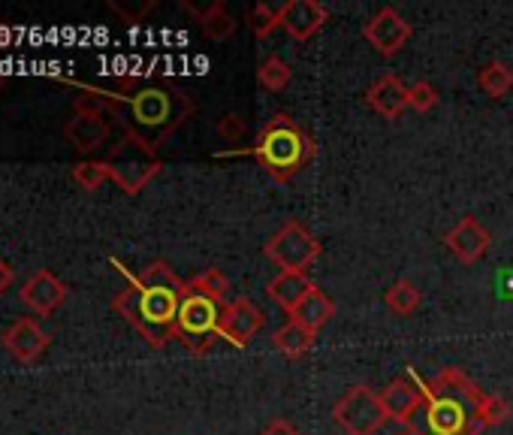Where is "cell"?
Segmentation results:
<instances>
[{
  "label": "cell",
  "mask_w": 513,
  "mask_h": 435,
  "mask_svg": "<svg viewBox=\"0 0 513 435\" xmlns=\"http://www.w3.org/2000/svg\"><path fill=\"white\" fill-rule=\"evenodd\" d=\"M73 179L85 191H97L109 179V167H106V161H79V164H73Z\"/></svg>",
  "instance_id": "4316f807"
},
{
  "label": "cell",
  "mask_w": 513,
  "mask_h": 435,
  "mask_svg": "<svg viewBox=\"0 0 513 435\" xmlns=\"http://www.w3.org/2000/svg\"><path fill=\"white\" fill-rule=\"evenodd\" d=\"M227 155H251L275 182H287L293 179L299 170H305L314 158V142L311 136L287 115L278 112L269 118V124L260 130V139L251 149H236V152H224Z\"/></svg>",
  "instance_id": "7a4b0ae2"
},
{
  "label": "cell",
  "mask_w": 513,
  "mask_h": 435,
  "mask_svg": "<svg viewBox=\"0 0 513 435\" xmlns=\"http://www.w3.org/2000/svg\"><path fill=\"white\" fill-rule=\"evenodd\" d=\"M408 106L414 112H432L438 106V91L432 82H414L408 88Z\"/></svg>",
  "instance_id": "f1b7e54d"
},
{
  "label": "cell",
  "mask_w": 513,
  "mask_h": 435,
  "mask_svg": "<svg viewBox=\"0 0 513 435\" xmlns=\"http://www.w3.org/2000/svg\"><path fill=\"white\" fill-rule=\"evenodd\" d=\"M215 130H218V136H221V139H227V142H239V139L245 136V121H242L239 115H233V112H230V115H224V118L218 121V127H215Z\"/></svg>",
  "instance_id": "4dcf8cb0"
},
{
  "label": "cell",
  "mask_w": 513,
  "mask_h": 435,
  "mask_svg": "<svg viewBox=\"0 0 513 435\" xmlns=\"http://www.w3.org/2000/svg\"><path fill=\"white\" fill-rule=\"evenodd\" d=\"M0 88H4V73H0Z\"/></svg>",
  "instance_id": "e575fe53"
},
{
  "label": "cell",
  "mask_w": 513,
  "mask_h": 435,
  "mask_svg": "<svg viewBox=\"0 0 513 435\" xmlns=\"http://www.w3.org/2000/svg\"><path fill=\"white\" fill-rule=\"evenodd\" d=\"M381 405L387 411V420H396L402 426H411L417 420V414L423 411L426 405V396L414 378V384L408 378H396L390 381V387L381 390Z\"/></svg>",
  "instance_id": "4fadbf2b"
},
{
  "label": "cell",
  "mask_w": 513,
  "mask_h": 435,
  "mask_svg": "<svg viewBox=\"0 0 513 435\" xmlns=\"http://www.w3.org/2000/svg\"><path fill=\"white\" fill-rule=\"evenodd\" d=\"M477 88L492 97V100H501L504 94L513 91V70L501 61H489L486 67H480L477 73Z\"/></svg>",
  "instance_id": "7402d4cb"
},
{
  "label": "cell",
  "mask_w": 513,
  "mask_h": 435,
  "mask_svg": "<svg viewBox=\"0 0 513 435\" xmlns=\"http://www.w3.org/2000/svg\"><path fill=\"white\" fill-rule=\"evenodd\" d=\"M127 106H130L127 130L145 139L151 149H157V142L173 133L194 109L182 91L160 88V85L139 88L133 97H127Z\"/></svg>",
  "instance_id": "3957f363"
},
{
  "label": "cell",
  "mask_w": 513,
  "mask_h": 435,
  "mask_svg": "<svg viewBox=\"0 0 513 435\" xmlns=\"http://www.w3.org/2000/svg\"><path fill=\"white\" fill-rule=\"evenodd\" d=\"M272 345H275L287 360H299V357H305V354L311 351V345H314V333H311V330H305V327H302V324H296V321H287L284 327H278V330H275Z\"/></svg>",
  "instance_id": "ffe728a7"
},
{
  "label": "cell",
  "mask_w": 513,
  "mask_h": 435,
  "mask_svg": "<svg viewBox=\"0 0 513 435\" xmlns=\"http://www.w3.org/2000/svg\"><path fill=\"white\" fill-rule=\"evenodd\" d=\"M510 405L501 399V396H492V393H486L483 399H480V405L474 408V417H477V423L486 429V426H501L507 417H510Z\"/></svg>",
  "instance_id": "484cf974"
},
{
  "label": "cell",
  "mask_w": 513,
  "mask_h": 435,
  "mask_svg": "<svg viewBox=\"0 0 513 435\" xmlns=\"http://www.w3.org/2000/svg\"><path fill=\"white\" fill-rule=\"evenodd\" d=\"M248 25H251V31H254V37L266 40L275 28H281V19H278V10H275V7L257 4V7L251 10V16H248Z\"/></svg>",
  "instance_id": "83f0119b"
},
{
  "label": "cell",
  "mask_w": 513,
  "mask_h": 435,
  "mask_svg": "<svg viewBox=\"0 0 513 435\" xmlns=\"http://www.w3.org/2000/svg\"><path fill=\"white\" fill-rule=\"evenodd\" d=\"M363 37L366 43L384 55V58H393L405 49V43L411 40V25L399 16V10L393 7H381L363 28Z\"/></svg>",
  "instance_id": "9c48e42d"
},
{
  "label": "cell",
  "mask_w": 513,
  "mask_h": 435,
  "mask_svg": "<svg viewBox=\"0 0 513 435\" xmlns=\"http://www.w3.org/2000/svg\"><path fill=\"white\" fill-rule=\"evenodd\" d=\"M263 327V312L239 297V300H230L221 306V321H218V339L230 342L233 348H245Z\"/></svg>",
  "instance_id": "30bf717a"
},
{
  "label": "cell",
  "mask_w": 513,
  "mask_h": 435,
  "mask_svg": "<svg viewBox=\"0 0 513 435\" xmlns=\"http://www.w3.org/2000/svg\"><path fill=\"white\" fill-rule=\"evenodd\" d=\"M263 254L281 272H305L320 257V242L311 236V230L302 221H287L275 236H269Z\"/></svg>",
  "instance_id": "ba28073f"
},
{
  "label": "cell",
  "mask_w": 513,
  "mask_h": 435,
  "mask_svg": "<svg viewBox=\"0 0 513 435\" xmlns=\"http://www.w3.org/2000/svg\"><path fill=\"white\" fill-rule=\"evenodd\" d=\"M4 345L7 351L19 360V363H34L43 357V351L49 348V333L34 321V318H19L7 333H4Z\"/></svg>",
  "instance_id": "2e32d148"
},
{
  "label": "cell",
  "mask_w": 513,
  "mask_h": 435,
  "mask_svg": "<svg viewBox=\"0 0 513 435\" xmlns=\"http://www.w3.org/2000/svg\"><path fill=\"white\" fill-rule=\"evenodd\" d=\"M399 435H414V432H411V429H402V432H399Z\"/></svg>",
  "instance_id": "836d02e7"
},
{
  "label": "cell",
  "mask_w": 513,
  "mask_h": 435,
  "mask_svg": "<svg viewBox=\"0 0 513 435\" xmlns=\"http://www.w3.org/2000/svg\"><path fill=\"white\" fill-rule=\"evenodd\" d=\"M109 167V179L124 191V194H139L160 170L163 164L157 161L154 149L139 139L136 133L124 130V139L112 149V155L106 158Z\"/></svg>",
  "instance_id": "5b68a950"
},
{
  "label": "cell",
  "mask_w": 513,
  "mask_h": 435,
  "mask_svg": "<svg viewBox=\"0 0 513 435\" xmlns=\"http://www.w3.org/2000/svg\"><path fill=\"white\" fill-rule=\"evenodd\" d=\"M366 103L387 121H396L405 109H408V88L399 76L384 73L372 82V88L366 91Z\"/></svg>",
  "instance_id": "e0dca14e"
},
{
  "label": "cell",
  "mask_w": 513,
  "mask_h": 435,
  "mask_svg": "<svg viewBox=\"0 0 513 435\" xmlns=\"http://www.w3.org/2000/svg\"><path fill=\"white\" fill-rule=\"evenodd\" d=\"M109 133H112V124H109L106 112H76L64 127V136L70 139L73 149L82 152V155H91V152L103 149Z\"/></svg>",
  "instance_id": "9a60e30c"
},
{
  "label": "cell",
  "mask_w": 513,
  "mask_h": 435,
  "mask_svg": "<svg viewBox=\"0 0 513 435\" xmlns=\"http://www.w3.org/2000/svg\"><path fill=\"white\" fill-rule=\"evenodd\" d=\"M332 420L341 426L345 435H378L387 423V411L381 405V393L366 384L351 387L332 408Z\"/></svg>",
  "instance_id": "8992f818"
},
{
  "label": "cell",
  "mask_w": 513,
  "mask_h": 435,
  "mask_svg": "<svg viewBox=\"0 0 513 435\" xmlns=\"http://www.w3.org/2000/svg\"><path fill=\"white\" fill-rule=\"evenodd\" d=\"M260 435H299V429L290 420H272Z\"/></svg>",
  "instance_id": "1f68e13d"
},
{
  "label": "cell",
  "mask_w": 513,
  "mask_h": 435,
  "mask_svg": "<svg viewBox=\"0 0 513 435\" xmlns=\"http://www.w3.org/2000/svg\"><path fill=\"white\" fill-rule=\"evenodd\" d=\"M332 315H335V303L323 294V290H311V294L296 306V312L290 315V321H296V324H302L305 330H311L314 336L332 321Z\"/></svg>",
  "instance_id": "d6986e66"
},
{
  "label": "cell",
  "mask_w": 513,
  "mask_h": 435,
  "mask_svg": "<svg viewBox=\"0 0 513 435\" xmlns=\"http://www.w3.org/2000/svg\"><path fill=\"white\" fill-rule=\"evenodd\" d=\"M278 19H281V31L290 37V40H311L326 22H329V10L317 0H287V4L278 10Z\"/></svg>",
  "instance_id": "8fae6325"
},
{
  "label": "cell",
  "mask_w": 513,
  "mask_h": 435,
  "mask_svg": "<svg viewBox=\"0 0 513 435\" xmlns=\"http://www.w3.org/2000/svg\"><path fill=\"white\" fill-rule=\"evenodd\" d=\"M384 303H387V309L393 312V315H399V318H408V315H414L417 309H420V303H423V294H420V287L414 284V281H396L387 294H384Z\"/></svg>",
  "instance_id": "603a6c76"
},
{
  "label": "cell",
  "mask_w": 513,
  "mask_h": 435,
  "mask_svg": "<svg viewBox=\"0 0 513 435\" xmlns=\"http://www.w3.org/2000/svg\"><path fill=\"white\" fill-rule=\"evenodd\" d=\"M417 384H420V390L426 396V405L420 411L423 423L408 426L414 435H480L483 426L474 417V405H468L465 399H459L453 393H438L429 384H423L420 378H417Z\"/></svg>",
  "instance_id": "277c9868"
},
{
  "label": "cell",
  "mask_w": 513,
  "mask_h": 435,
  "mask_svg": "<svg viewBox=\"0 0 513 435\" xmlns=\"http://www.w3.org/2000/svg\"><path fill=\"white\" fill-rule=\"evenodd\" d=\"M185 294H200V297L224 306V300L230 294V281L221 269H206V272L194 275L191 281H185Z\"/></svg>",
  "instance_id": "44dd1931"
},
{
  "label": "cell",
  "mask_w": 513,
  "mask_h": 435,
  "mask_svg": "<svg viewBox=\"0 0 513 435\" xmlns=\"http://www.w3.org/2000/svg\"><path fill=\"white\" fill-rule=\"evenodd\" d=\"M64 300H67V284H64L55 272H49V269L34 272V275L22 284V303H25L31 312H37L40 318L52 315Z\"/></svg>",
  "instance_id": "7c38bea8"
},
{
  "label": "cell",
  "mask_w": 513,
  "mask_h": 435,
  "mask_svg": "<svg viewBox=\"0 0 513 435\" xmlns=\"http://www.w3.org/2000/svg\"><path fill=\"white\" fill-rule=\"evenodd\" d=\"M218 321H221V306L200 297V294H185L176 318V339L185 342L188 351L206 354L212 342L218 339Z\"/></svg>",
  "instance_id": "52a82bcc"
},
{
  "label": "cell",
  "mask_w": 513,
  "mask_h": 435,
  "mask_svg": "<svg viewBox=\"0 0 513 435\" xmlns=\"http://www.w3.org/2000/svg\"><path fill=\"white\" fill-rule=\"evenodd\" d=\"M293 70L287 61H281L278 55H269L260 67H257V82L266 88V91H284L287 82H290Z\"/></svg>",
  "instance_id": "d4e9b609"
},
{
  "label": "cell",
  "mask_w": 513,
  "mask_h": 435,
  "mask_svg": "<svg viewBox=\"0 0 513 435\" xmlns=\"http://www.w3.org/2000/svg\"><path fill=\"white\" fill-rule=\"evenodd\" d=\"M112 263L127 278V287L112 300V309L151 348H163L169 339H176V318H179V306L185 300V281L173 272V266L163 260H154L139 275H133L118 260H112Z\"/></svg>",
  "instance_id": "6da1fadb"
},
{
  "label": "cell",
  "mask_w": 513,
  "mask_h": 435,
  "mask_svg": "<svg viewBox=\"0 0 513 435\" xmlns=\"http://www.w3.org/2000/svg\"><path fill=\"white\" fill-rule=\"evenodd\" d=\"M197 19H200V28L209 40H227L236 31V19L230 16L227 4H221V0H215L209 10L197 13Z\"/></svg>",
  "instance_id": "cb8c5ba5"
},
{
  "label": "cell",
  "mask_w": 513,
  "mask_h": 435,
  "mask_svg": "<svg viewBox=\"0 0 513 435\" xmlns=\"http://www.w3.org/2000/svg\"><path fill=\"white\" fill-rule=\"evenodd\" d=\"M489 242H492L489 230H486L474 215H465V218L444 236V245L450 248V254H453L456 260H462L465 266L477 263V260L489 251Z\"/></svg>",
  "instance_id": "5bb4252c"
},
{
  "label": "cell",
  "mask_w": 513,
  "mask_h": 435,
  "mask_svg": "<svg viewBox=\"0 0 513 435\" xmlns=\"http://www.w3.org/2000/svg\"><path fill=\"white\" fill-rule=\"evenodd\" d=\"M13 284V269L7 266V260L4 257H0V294H4V290Z\"/></svg>",
  "instance_id": "d6a6232c"
},
{
  "label": "cell",
  "mask_w": 513,
  "mask_h": 435,
  "mask_svg": "<svg viewBox=\"0 0 513 435\" xmlns=\"http://www.w3.org/2000/svg\"><path fill=\"white\" fill-rule=\"evenodd\" d=\"M311 290H314V284H311V278H308L305 272H281L278 278L269 281L266 294H269L287 315H293L296 306L311 294Z\"/></svg>",
  "instance_id": "ac0fdd59"
},
{
  "label": "cell",
  "mask_w": 513,
  "mask_h": 435,
  "mask_svg": "<svg viewBox=\"0 0 513 435\" xmlns=\"http://www.w3.org/2000/svg\"><path fill=\"white\" fill-rule=\"evenodd\" d=\"M109 10H112L115 16H121L124 22L136 25L145 13L154 10V0H139V4H127V0H109Z\"/></svg>",
  "instance_id": "f546056e"
}]
</instances>
